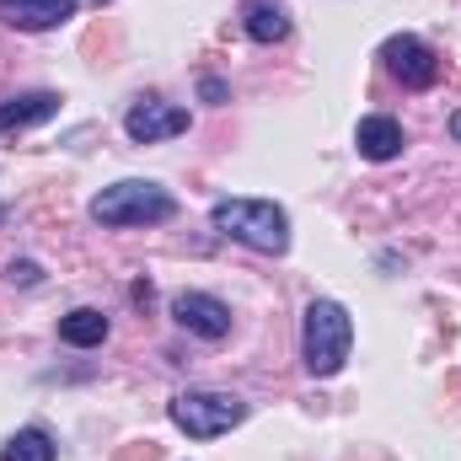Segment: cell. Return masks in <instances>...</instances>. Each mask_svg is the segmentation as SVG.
I'll list each match as a JSON object with an SVG mask.
<instances>
[{"instance_id": "1", "label": "cell", "mask_w": 461, "mask_h": 461, "mask_svg": "<svg viewBox=\"0 0 461 461\" xmlns=\"http://www.w3.org/2000/svg\"><path fill=\"white\" fill-rule=\"evenodd\" d=\"M348 348H354V317H348L344 301H312L306 306V322H301V359L317 381L339 375L348 365Z\"/></svg>"}, {"instance_id": "2", "label": "cell", "mask_w": 461, "mask_h": 461, "mask_svg": "<svg viewBox=\"0 0 461 461\" xmlns=\"http://www.w3.org/2000/svg\"><path fill=\"white\" fill-rule=\"evenodd\" d=\"M177 215V199L161 188V183H145V177H123L113 188H103L92 199V221L108 230H129V226H167Z\"/></svg>"}, {"instance_id": "3", "label": "cell", "mask_w": 461, "mask_h": 461, "mask_svg": "<svg viewBox=\"0 0 461 461\" xmlns=\"http://www.w3.org/2000/svg\"><path fill=\"white\" fill-rule=\"evenodd\" d=\"M210 221L221 236L230 241H241V247H252V252H285L290 247V215L274 204V199H221L215 210H210Z\"/></svg>"}, {"instance_id": "4", "label": "cell", "mask_w": 461, "mask_h": 461, "mask_svg": "<svg viewBox=\"0 0 461 461\" xmlns=\"http://www.w3.org/2000/svg\"><path fill=\"white\" fill-rule=\"evenodd\" d=\"M167 413L188 440H221L247 419V402L230 397V392H177L167 402Z\"/></svg>"}, {"instance_id": "5", "label": "cell", "mask_w": 461, "mask_h": 461, "mask_svg": "<svg viewBox=\"0 0 461 461\" xmlns=\"http://www.w3.org/2000/svg\"><path fill=\"white\" fill-rule=\"evenodd\" d=\"M381 59H386V70H392L408 92H429V86L440 81V59H435V49H429L424 38H413V32L386 38V43H381Z\"/></svg>"}, {"instance_id": "6", "label": "cell", "mask_w": 461, "mask_h": 461, "mask_svg": "<svg viewBox=\"0 0 461 461\" xmlns=\"http://www.w3.org/2000/svg\"><path fill=\"white\" fill-rule=\"evenodd\" d=\"M123 134L134 145H161V140H177L188 134V108H172V103H134L123 113Z\"/></svg>"}, {"instance_id": "7", "label": "cell", "mask_w": 461, "mask_h": 461, "mask_svg": "<svg viewBox=\"0 0 461 461\" xmlns=\"http://www.w3.org/2000/svg\"><path fill=\"white\" fill-rule=\"evenodd\" d=\"M172 317H177L188 333H199V339H226L230 333V306L221 295H204V290H183V295L172 301Z\"/></svg>"}, {"instance_id": "8", "label": "cell", "mask_w": 461, "mask_h": 461, "mask_svg": "<svg viewBox=\"0 0 461 461\" xmlns=\"http://www.w3.org/2000/svg\"><path fill=\"white\" fill-rule=\"evenodd\" d=\"M76 16V0H0V22L22 32H49Z\"/></svg>"}, {"instance_id": "9", "label": "cell", "mask_w": 461, "mask_h": 461, "mask_svg": "<svg viewBox=\"0 0 461 461\" xmlns=\"http://www.w3.org/2000/svg\"><path fill=\"white\" fill-rule=\"evenodd\" d=\"M354 145H359V156H365V161H397L408 140H402V123H397V118L370 113V118H359Z\"/></svg>"}, {"instance_id": "10", "label": "cell", "mask_w": 461, "mask_h": 461, "mask_svg": "<svg viewBox=\"0 0 461 461\" xmlns=\"http://www.w3.org/2000/svg\"><path fill=\"white\" fill-rule=\"evenodd\" d=\"M54 113H59V97H54V92L11 97V103H0V134H22V129H32V123H49Z\"/></svg>"}, {"instance_id": "11", "label": "cell", "mask_w": 461, "mask_h": 461, "mask_svg": "<svg viewBox=\"0 0 461 461\" xmlns=\"http://www.w3.org/2000/svg\"><path fill=\"white\" fill-rule=\"evenodd\" d=\"M241 27L252 43H279L290 38V11L279 0H241Z\"/></svg>"}, {"instance_id": "12", "label": "cell", "mask_w": 461, "mask_h": 461, "mask_svg": "<svg viewBox=\"0 0 461 461\" xmlns=\"http://www.w3.org/2000/svg\"><path fill=\"white\" fill-rule=\"evenodd\" d=\"M108 339V317L97 306H76L70 317H59V344L70 348H97Z\"/></svg>"}, {"instance_id": "13", "label": "cell", "mask_w": 461, "mask_h": 461, "mask_svg": "<svg viewBox=\"0 0 461 461\" xmlns=\"http://www.w3.org/2000/svg\"><path fill=\"white\" fill-rule=\"evenodd\" d=\"M0 461H54V440H49V429H38V424L16 429V435L0 446Z\"/></svg>"}, {"instance_id": "14", "label": "cell", "mask_w": 461, "mask_h": 461, "mask_svg": "<svg viewBox=\"0 0 461 461\" xmlns=\"http://www.w3.org/2000/svg\"><path fill=\"white\" fill-rule=\"evenodd\" d=\"M11 285H38V263H11Z\"/></svg>"}, {"instance_id": "15", "label": "cell", "mask_w": 461, "mask_h": 461, "mask_svg": "<svg viewBox=\"0 0 461 461\" xmlns=\"http://www.w3.org/2000/svg\"><path fill=\"white\" fill-rule=\"evenodd\" d=\"M199 92H204V103H226V86H221V81H204Z\"/></svg>"}, {"instance_id": "16", "label": "cell", "mask_w": 461, "mask_h": 461, "mask_svg": "<svg viewBox=\"0 0 461 461\" xmlns=\"http://www.w3.org/2000/svg\"><path fill=\"white\" fill-rule=\"evenodd\" d=\"M451 134H456V140H461V108H456V113H451Z\"/></svg>"}]
</instances>
